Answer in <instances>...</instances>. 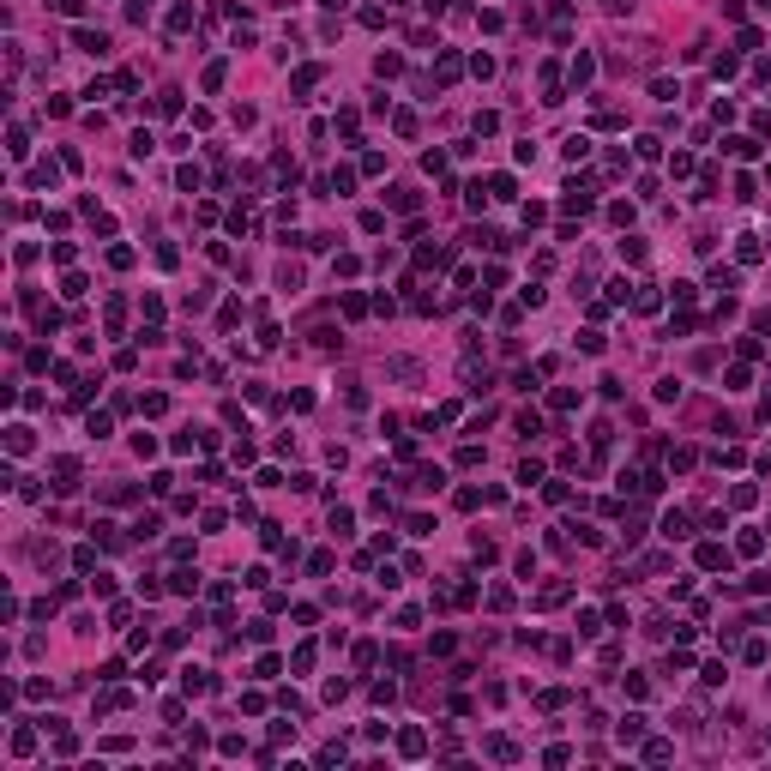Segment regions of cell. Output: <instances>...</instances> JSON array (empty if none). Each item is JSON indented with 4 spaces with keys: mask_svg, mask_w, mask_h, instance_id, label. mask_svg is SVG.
I'll return each instance as SVG.
<instances>
[{
    "mask_svg": "<svg viewBox=\"0 0 771 771\" xmlns=\"http://www.w3.org/2000/svg\"><path fill=\"white\" fill-rule=\"evenodd\" d=\"M78 48H91V55H103V48H109V36H103V31H85V36H78Z\"/></svg>",
    "mask_w": 771,
    "mask_h": 771,
    "instance_id": "obj_1",
    "label": "cell"
}]
</instances>
